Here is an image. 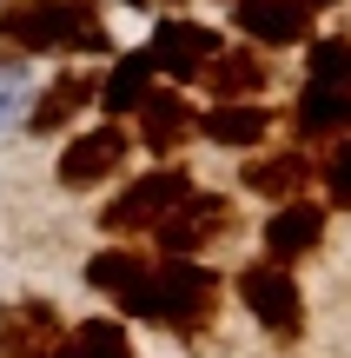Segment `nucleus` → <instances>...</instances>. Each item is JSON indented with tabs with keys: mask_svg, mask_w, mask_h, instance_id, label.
Listing matches in <instances>:
<instances>
[{
	"mask_svg": "<svg viewBox=\"0 0 351 358\" xmlns=\"http://www.w3.org/2000/svg\"><path fill=\"white\" fill-rule=\"evenodd\" d=\"M219 292L225 285H219V272H212L206 259H159L153 279H146L140 319L166 325V332H179V338H199L219 319Z\"/></svg>",
	"mask_w": 351,
	"mask_h": 358,
	"instance_id": "2",
	"label": "nucleus"
},
{
	"mask_svg": "<svg viewBox=\"0 0 351 358\" xmlns=\"http://www.w3.org/2000/svg\"><path fill=\"white\" fill-rule=\"evenodd\" d=\"M299 7H305V13H312V7H338V0H299Z\"/></svg>",
	"mask_w": 351,
	"mask_h": 358,
	"instance_id": "23",
	"label": "nucleus"
},
{
	"mask_svg": "<svg viewBox=\"0 0 351 358\" xmlns=\"http://www.w3.org/2000/svg\"><path fill=\"white\" fill-rule=\"evenodd\" d=\"M318 179H325L331 206H351V140H338V146L325 153V173H318Z\"/></svg>",
	"mask_w": 351,
	"mask_h": 358,
	"instance_id": "22",
	"label": "nucleus"
},
{
	"mask_svg": "<svg viewBox=\"0 0 351 358\" xmlns=\"http://www.w3.org/2000/svg\"><path fill=\"white\" fill-rule=\"evenodd\" d=\"M146 53H153V66L172 80V87H193L199 73H206V60L219 53V34L199 20H179V13H166V20L153 27V40H146Z\"/></svg>",
	"mask_w": 351,
	"mask_h": 358,
	"instance_id": "7",
	"label": "nucleus"
},
{
	"mask_svg": "<svg viewBox=\"0 0 351 358\" xmlns=\"http://www.w3.org/2000/svg\"><path fill=\"white\" fill-rule=\"evenodd\" d=\"M232 20L252 47H299V40H312V13L299 0H239Z\"/></svg>",
	"mask_w": 351,
	"mask_h": 358,
	"instance_id": "12",
	"label": "nucleus"
},
{
	"mask_svg": "<svg viewBox=\"0 0 351 358\" xmlns=\"http://www.w3.org/2000/svg\"><path fill=\"white\" fill-rule=\"evenodd\" d=\"M199 80L212 87V100H259L265 80H272V66H265V53H252V47H219Z\"/></svg>",
	"mask_w": 351,
	"mask_h": 358,
	"instance_id": "15",
	"label": "nucleus"
},
{
	"mask_svg": "<svg viewBox=\"0 0 351 358\" xmlns=\"http://www.w3.org/2000/svg\"><path fill=\"white\" fill-rule=\"evenodd\" d=\"M232 7H239V0H232Z\"/></svg>",
	"mask_w": 351,
	"mask_h": 358,
	"instance_id": "24",
	"label": "nucleus"
},
{
	"mask_svg": "<svg viewBox=\"0 0 351 358\" xmlns=\"http://www.w3.org/2000/svg\"><path fill=\"white\" fill-rule=\"evenodd\" d=\"M318 245H325V206L318 199H285L265 219V259H272V266H299Z\"/></svg>",
	"mask_w": 351,
	"mask_h": 358,
	"instance_id": "9",
	"label": "nucleus"
},
{
	"mask_svg": "<svg viewBox=\"0 0 351 358\" xmlns=\"http://www.w3.org/2000/svg\"><path fill=\"white\" fill-rule=\"evenodd\" d=\"M193 192H199V186H193V173H186V166L140 173V179H126V186L106 199L100 232H159V219H166L172 206H186Z\"/></svg>",
	"mask_w": 351,
	"mask_h": 358,
	"instance_id": "3",
	"label": "nucleus"
},
{
	"mask_svg": "<svg viewBox=\"0 0 351 358\" xmlns=\"http://www.w3.org/2000/svg\"><path fill=\"white\" fill-rule=\"evenodd\" d=\"M199 133V113H193V100H186L179 87H153L146 93V106H140V146L146 153H179L186 140Z\"/></svg>",
	"mask_w": 351,
	"mask_h": 358,
	"instance_id": "11",
	"label": "nucleus"
},
{
	"mask_svg": "<svg viewBox=\"0 0 351 358\" xmlns=\"http://www.w3.org/2000/svg\"><path fill=\"white\" fill-rule=\"evenodd\" d=\"M225 232H239V206L225 199V192H193L186 206H172L166 219H159V252L166 259H199L206 245H219Z\"/></svg>",
	"mask_w": 351,
	"mask_h": 358,
	"instance_id": "5",
	"label": "nucleus"
},
{
	"mask_svg": "<svg viewBox=\"0 0 351 358\" xmlns=\"http://www.w3.org/2000/svg\"><path fill=\"white\" fill-rule=\"evenodd\" d=\"M153 87H159V66H153V53H146V47L119 53V60H113V73L100 80V106H106V120H126V113H140Z\"/></svg>",
	"mask_w": 351,
	"mask_h": 358,
	"instance_id": "16",
	"label": "nucleus"
},
{
	"mask_svg": "<svg viewBox=\"0 0 351 358\" xmlns=\"http://www.w3.org/2000/svg\"><path fill=\"white\" fill-rule=\"evenodd\" d=\"M305 87L351 93V40H345V34H331V40H312V53H305Z\"/></svg>",
	"mask_w": 351,
	"mask_h": 358,
	"instance_id": "20",
	"label": "nucleus"
},
{
	"mask_svg": "<svg viewBox=\"0 0 351 358\" xmlns=\"http://www.w3.org/2000/svg\"><path fill=\"white\" fill-rule=\"evenodd\" d=\"M292 127H299L305 140H338V133H351V93L299 87V100H292Z\"/></svg>",
	"mask_w": 351,
	"mask_h": 358,
	"instance_id": "18",
	"label": "nucleus"
},
{
	"mask_svg": "<svg viewBox=\"0 0 351 358\" xmlns=\"http://www.w3.org/2000/svg\"><path fill=\"white\" fill-rule=\"evenodd\" d=\"M0 47H13L20 60H33V53H73L80 60V53H106L113 40H106L93 0H7Z\"/></svg>",
	"mask_w": 351,
	"mask_h": 358,
	"instance_id": "1",
	"label": "nucleus"
},
{
	"mask_svg": "<svg viewBox=\"0 0 351 358\" xmlns=\"http://www.w3.org/2000/svg\"><path fill=\"white\" fill-rule=\"evenodd\" d=\"M53 358H133V338L119 332L113 319H87L80 332L60 338V352H53Z\"/></svg>",
	"mask_w": 351,
	"mask_h": 358,
	"instance_id": "19",
	"label": "nucleus"
},
{
	"mask_svg": "<svg viewBox=\"0 0 351 358\" xmlns=\"http://www.w3.org/2000/svg\"><path fill=\"white\" fill-rule=\"evenodd\" d=\"M232 285H239V299H246V312L272 338H305V292H299V279H292V266L259 259V266H246Z\"/></svg>",
	"mask_w": 351,
	"mask_h": 358,
	"instance_id": "4",
	"label": "nucleus"
},
{
	"mask_svg": "<svg viewBox=\"0 0 351 358\" xmlns=\"http://www.w3.org/2000/svg\"><path fill=\"white\" fill-rule=\"evenodd\" d=\"M126 153H133V133L119 127V120L80 127L73 140H66V153H60V186H66V192H93V186H106V179L126 166Z\"/></svg>",
	"mask_w": 351,
	"mask_h": 358,
	"instance_id": "6",
	"label": "nucleus"
},
{
	"mask_svg": "<svg viewBox=\"0 0 351 358\" xmlns=\"http://www.w3.org/2000/svg\"><path fill=\"white\" fill-rule=\"evenodd\" d=\"M246 192H259V199L285 206V199H305V179H312V159L299 153V146H285V153H265V159H246Z\"/></svg>",
	"mask_w": 351,
	"mask_h": 358,
	"instance_id": "17",
	"label": "nucleus"
},
{
	"mask_svg": "<svg viewBox=\"0 0 351 358\" xmlns=\"http://www.w3.org/2000/svg\"><path fill=\"white\" fill-rule=\"evenodd\" d=\"M199 133L212 146H225V153H259L265 133H272V113L259 100H219L212 113H199Z\"/></svg>",
	"mask_w": 351,
	"mask_h": 358,
	"instance_id": "14",
	"label": "nucleus"
},
{
	"mask_svg": "<svg viewBox=\"0 0 351 358\" xmlns=\"http://www.w3.org/2000/svg\"><path fill=\"white\" fill-rule=\"evenodd\" d=\"M27 66L20 60H0V127H13V120H27Z\"/></svg>",
	"mask_w": 351,
	"mask_h": 358,
	"instance_id": "21",
	"label": "nucleus"
},
{
	"mask_svg": "<svg viewBox=\"0 0 351 358\" xmlns=\"http://www.w3.org/2000/svg\"><path fill=\"white\" fill-rule=\"evenodd\" d=\"M93 100H100V73H53V87L33 93V106H27V133H60V127H73Z\"/></svg>",
	"mask_w": 351,
	"mask_h": 358,
	"instance_id": "13",
	"label": "nucleus"
},
{
	"mask_svg": "<svg viewBox=\"0 0 351 358\" xmlns=\"http://www.w3.org/2000/svg\"><path fill=\"white\" fill-rule=\"evenodd\" d=\"M146 279H153V259L133 252V245H106V252L87 259V285L106 292V299H119V312H133V319H140V306H146Z\"/></svg>",
	"mask_w": 351,
	"mask_h": 358,
	"instance_id": "10",
	"label": "nucleus"
},
{
	"mask_svg": "<svg viewBox=\"0 0 351 358\" xmlns=\"http://www.w3.org/2000/svg\"><path fill=\"white\" fill-rule=\"evenodd\" d=\"M66 338V319L47 299H7L0 306V358H53Z\"/></svg>",
	"mask_w": 351,
	"mask_h": 358,
	"instance_id": "8",
	"label": "nucleus"
}]
</instances>
